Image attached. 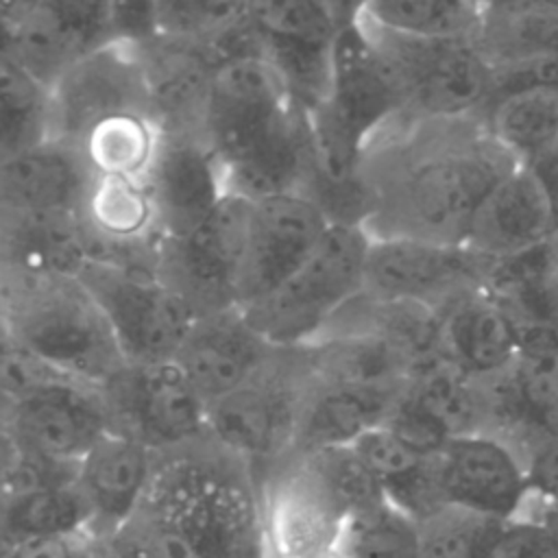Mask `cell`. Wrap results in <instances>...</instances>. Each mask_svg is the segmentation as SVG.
I'll list each match as a JSON object with an SVG mask.
<instances>
[{"label": "cell", "mask_w": 558, "mask_h": 558, "mask_svg": "<svg viewBox=\"0 0 558 558\" xmlns=\"http://www.w3.org/2000/svg\"><path fill=\"white\" fill-rule=\"evenodd\" d=\"M159 137L161 129L148 113H122L100 122L81 146L100 177L144 179Z\"/></svg>", "instance_id": "cell-34"}, {"label": "cell", "mask_w": 558, "mask_h": 558, "mask_svg": "<svg viewBox=\"0 0 558 558\" xmlns=\"http://www.w3.org/2000/svg\"><path fill=\"white\" fill-rule=\"evenodd\" d=\"M109 41L111 0H39L22 22L4 28L2 52L52 87L68 68Z\"/></svg>", "instance_id": "cell-18"}, {"label": "cell", "mask_w": 558, "mask_h": 558, "mask_svg": "<svg viewBox=\"0 0 558 558\" xmlns=\"http://www.w3.org/2000/svg\"><path fill=\"white\" fill-rule=\"evenodd\" d=\"M124 532L150 558H270L259 480L211 436L159 453Z\"/></svg>", "instance_id": "cell-2"}, {"label": "cell", "mask_w": 558, "mask_h": 558, "mask_svg": "<svg viewBox=\"0 0 558 558\" xmlns=\"http://www.w3.org/2000/svg\"><path fill=\"white\" fill-rule=\"evenodd\" d=\"M525 466L530 490L558 506V432L534 449Z\"/></svg>", "instance_id": "cell-43"}, {"label": "cell", "mask_w": 558, "mask_h": 558, "mask_svg": "<svg viewBox=\"0 0 558 558\" xmlns=\"http://www.w3.org/2000/svg\"><path fill=\"white\" fill-rule=\"evenodd\" d=\"M2 281L33 283L78 277L92 259L81 214L0 211Z\"/></svg>", "instance_id": "cell-23"}, {"label": "cell", "mask_w": 558, "mask_h": 558, "mask_svg": "<svg viewBox=\"0 0 558 558\" xmlns=\"http://www.w3.org/2000/svg\"><path fill=\"white\" fill-rule=\"evenodd\" d=\"M39 0H2V26L11 28L22 22Z\"/></svg>", "instance_id": "cell-44"}, {"label": "cell", "mask_w": 558, "mask_h": 558, "mask_svg": "<svg viewBox=\"0 0 558 558\" xmlns=\"http://www.w3.org/2000/svg\"><path fill=\"white\" fill-rule=\"evenodd\" d=\"M551 246H554V253H556V262H558V227H556V231H554V235H551Z\"/></svg>", "instance_id": "cell-47"}, {"label": "cell", "mask_w": 558, "mask_h": 558, "mask_svg": "<svg viewBox=\"0 0 558 558\" xmlns=\"http://www.w3.org/2000/svg\"><path fill=\"white\" fill-rule=\"evenodd\" d=\"M432 469L442 506L506 521L519 517L530 495L527 466L488 429L451 436L432 453Z\"/></svg>", "instance_id": "cell-15"}, {"label": "cell", "mask_w": 558, "mask_h": 558, "mask_svg": "<svg viewBox=\"0 0 558 558\" xmlns=\"http://www.w3.org/2000/svg\"><path fill=\"white\" fill-rule=\"evenodd\" d=\"M336 549L344 558H421V521L384 497L344 521Z\"/></svg>", "instance_id": "cell-33"}, {"label": "cell", "mask_w": 558, "mask_h": 558, "mask_svg": "<svg viewBox=\"0 0 558 558\" xmlns=\"http://www.w3.org/2000/svg\"><path fill=\"white\" fill-rule=\"evenodd\" d=\"M482 118L519 163H532L558 142V89L532 85L499 94Z\"/></svg>", "instance_id": "cell-30"}, {"label": "cell", "mask_w": 558, "mask_h": 558, "mask_svg": "<svg viewBox=\"0 0 558 558\" xmlns=\"http://www.w3.org/2000/svg\"><path fill=\"white\" fill-rule=\"evenodd\" d=\"M102 392L113 429L159 453L209 436V403L174 357L129 362Z\"/></svg>", "instance_id": "cell-10"}, {"label": "cell", "mask_w": 558, "mask_h": 558, "mask_svg": "<svg viewBox=\"0 0 558 558\" xmlns=\"http://www.w3.org/2000/svg\"><path fill=\"white\" fill-rule=\"evenodd\" d=\"M52 89L22 63L0 59V159L50 137Z\"/></svg>", "instance_id": "cell-32"}, {"label": "cell", "mask_w": 558, "mask_h": 558, "mask_svg": "<svg viewBox=\"0 0 558 558\" xmlns=\"http://www.w3.org/2000/svg\"><path fill=\"white\" fill-rule=\"evenodd\" d=\"M547 521H549V523L554 525V530L558 532V514H554V517H551V519H547Z\"/></svg>", "instance_id": "cell-48"}, {"label": "cell", "mask_w": 558, "mask_h": 558, "mask_svg": "<svg viewBox=\"0 0 558 558\" xmlns=\"http://www.w3.org/2000/svg\"><path fill=\"white\" fill-rule=\"evenodd\" d=\"M248 17V0H157L161 35L211 44L231 26Z\"/></svg>", "instance_id": "cell-38"}, {"label": "cell", "mask_w": 558, "mask_h": 558, "mask_svg": "<svg viewBox=\"0 0 558 558\" xmlns=\"http://www.w3.org/2000/svg\"><path fill=\"white\" fill-rule=\"evenodd\" d=\"M275 351L277 347L248 323L240 307H227L201 314L174 360L211 405L251 379Z\"/></svg>", "instance_id": "cell-22"}, {"label": "cell", "mask_w": 558, "mask_h": 558, "mask_svg": "<svg viewBox=\"0 0 558 558\" xmlns=\"http://www.w3.org/2000/svg\"><path fill=\"white\" fill-rule=\"evenodd\" d=\"M351 447L388 501L418 521L442 508L432 453L405 442L386 425L368 429Z\"/></svg>", "instance_id": "cell-29"}, {"label": "cell", "mask_w": 558, "mask_h": 558, "mask_svg": "<svg viewBox=\"0 0 558 558\" xmlns=\"http://www.w3.org/2000/svg\"><path fill=\"white\" fill-rule=\"evenodd\" d=\"M92 514L76 484L2 495V545L35 536L89 532Z\"/></svg>", "instance_id": "cell-31"}, {"label": "cell", "mask_w": 558, "mask_h": 558, "mask_svg": "<svg viewBox=\"0 0 558 558\" xmlns=\"http://www.w3.org/2000/svg\"><path fill=\"white\" fill-rule=\"evenodd\" d=\"M98 177L81 144L48 137L0 159V211L81 214Z\"/></svg>", "instance_id": "cell-21"}, {"label": "cell", "mask_w": 558, "mask_h": 558, "mask_svg": "<svg viewBox=\"0 0 558 558\" xmlns=\"http://www.w3.org/2000/svg\"><path fill=\"white\" fill-rule=\"evenodd\" d=\"M517 163L482 116L401 113L362 150L364 229L371 238L464 244L484 196Z\"/></svg>", "instance_id": "cell-1"}, {"label": "cell", "mask_w": 558, "mask_h": 558, "mask_svg": "<svg viewBox=\"0 0 558 558\" xmlns=\"http://www.w3.org/2000/svg\"><path fill=\"white\" fill-rule=\"evenodd\" d=\"M2 338L100 388L129 364L102 307L78 277L2 281Z\"/></svg>", "instance_id": "cell-4"}, {"label": "cell", "mask_w": 558, "mask_h": 558, "mask_svg": "<svg viewBox=\"0 0 558 558\" xmlns=\"http://www.w3.org/2000/svg\"><path fill=\"white\" fill-rule=\"evenodd\" d=\"M471 4V9L477 13V17L482 13H488L493 9H499V7H506V4H512V2H519V0H466Z\"/></svg>", "instance_id": "cell-45"}, {"label": "cell", "mask_w": 558, "mask_h": 558, "mask_svg": "<svg viewBox=\"0 0 558 558\" xmlns=\"http://www.w3.org/2000/svg\"><path fill=\"white\" fill-rule=\"evenodd\" d=\"M329 225L323 209L301 192L253 201L238 307L264 299L299 270Z\"/></svg>", "instance_id": "cell-17"}, {"label": "cell", "mask_w": 558, "mask_h": 558, "mask_svg": "<svg viewBox=\"0 0 558 558\" xmlns=\"http://www.w3.org/2000/svg\"><path fill=\"white\" fill-rule=\"evenodd\" d=\"M78 464L61 460L4 436L2 447V495L76 484Z\"/></svg>", "instance_id": "cell-39"}, {"label": "cell", "mask_w": 558, "mask_h": 558, "mask_svg": "<svg viewBox=\"0 0 558 558\" xmlns=\"http://www.w3.org/2000/svg\"><path fill=\"white\" fill-rule=\"evenodd\" d=\"M371 240L364 225L331 222L299 270L240 310L277 349L312 344L327 323L364 292Z\"/></svg>", "instance_id": "cell-5"}, {"label": "cell", "mask_w": 558, "mask_h": 558, "mask_svg": "<svg viewBox=\"0 0 558 558\" xmlns=\"http://www.w3.org/2000/svg\"><path fill=\"white\" fill-rule=\"evenodd\" d=\"M556 148H558V142H556Z\"/></svg>", "instance_id": "cell-50"}, {"label": "cell", "mask_w": 558, "mask_h": 558, "mask_svg": "<svg viewBox=\"0 0 558 558\" xmlns=\"http://www.w3.org/2000/svg\"><path fill=\"white\" fill-rule=\"evenodd\" d=\"M488 558H558V532L549 521L506 519L497 527Z\"/></svg>", "instance_id": "cell-40"}, {"label": "cell", "mask_w": 558, "mask_h": 558, "mask_svg": "<svg viewBox=\"0 0 558 558\" xmlns=\"http://www.w3.org/2000/svg\"><path fill=\"white\" fill-rule=\"evenodd\" d=\"M395 70L405 111L418 118L482 116L495 81V65L471 35L423 37L353 17Z\"/></svg>", "instance_id": "cell-7"}, {"label": "cell", "mask_w": 558, "mask_h": 558, "mask_svg": "<svg viewBox=\"0 0 558 558\" xmlns=\"http://www.w3.org/2000/svg\"><path fill=\"white\" fill-rule=\"evenodd\" d=\"M543 2H547V4H551V7H558V0H543Z\"/></svg>", "instance_id": "cell-49"}, {"label": "cell", "mask_w": 558, "mask_h": 558, "mask_svg": "<svg viewBox=\"0 0 558 558\" xmlns=\"http://www.w3.org/2000/svg\"><path fill=\"white\" fill-rule=\"evenodd\" d=\"M397 395L392 390L318 379L312 373L292 453L353 445L368 429L384 425Z\"/></svg>", "instance_id": "cell-28"}, {"label": "cell", "mask_w": 558, "mask_h": 558, "mask_svg": "<svg viewBox=\"0 0 558 558\" xmlns=\"http://www.w3.org/2000/svg\"><path fill=\"white\" fill-rule=\"evenodd\" d=\"M318 379L399 392L423 362L397 340L366 327H327L301 347Z\"/></svg>", "instance_id": "cell-27"}, {"label": "cell", "mask_w": 558, "mask_h": 558, "mask_svg": "<svg viewBox=\"0 0 558 558\" xmlns=\"http://www.w3.org/2000/svg\"><path fill=\"white\" fill-rule=\"evenodd\" d=\"M150 116L161 131H198L216 74L205 46L157 33L137 44Z\"/></svg>", "instance_id": "cell-26"}, {"label": "cell", "mask_w": 558, "mask_h": 558, "mask_svg": "<svg viewBox=\"0 0 558 558\" xmlns=\"http://www.w3.org/2000/svg\"><path fill=\"white\" fill-rule=\"evenodd\" d=\"M159 451L120 429L107 432L81 460L76 486L83 493L96 541L120 534L140 512L157 469Z\"/></svg>", "instance_id": "cell-20"}, {"label": "cell", "mask_w": 558, "mask_h": 558, "mask_svg": "<svg viewBox=\"0 0 558 558\" xmlns=\"http://www.w3.org/2000/svg\"><path fill=\"white\" fill-rule=\"evenodd\" d=\"M355 17L423 37L473 35L477 13L466 0H364Z\"/></svg>", "instance_id": "cell-35"}, {"label": "cell", "mask_w": 558, "mask_h": 558, "mask_svg": "<svg viewBox=\"0 0 558 558\" xmlns=\"http://www.w3.org/2000/svg\"><path fill=\"white\" fill-rule=\"evenodd\" d=\"M2 558H98V541L89 532L35 536L4 543Z\"/></svg>", "instance_id": "cell-41"}, {"label": "cell", "mask_w": 558, "mask_h": 558, "mask_svg": "<svg viewBox=\"0 0 558 558\" xmlns=\"http://www.w3.org/2000/svg\"><path fill=\"white\" fill-rule=\"evenodd\" d=\"M488 416L484 384L434 357L399 390L384 425L416 449L434 453L451 436L486 429Z\"/></svg>", "instance_id": "cell-16"}, {"label": "cell", "mask_w": 558, "mask_h": 558, "mask_svg": "<svg viewBox=\"0 0 558 558\" xmlns=\"http://www.w3.org/2000/svg\"><path fill=\"white\" fill-rule=\"evenodd\" d=\"M270 558H314L338 545L344 521L384 499L351 445L294 451L262 480Z\"/></svg>", "instance_id": "cell-3"}, {"label": "cell", "mask_w": 558, "mask_h": 558, "mask_svg": "<svg viewBox=\"0 0 558 558\" xmlns=\"http://www.w3.org/2000/svg\"><path fill=\"white\" fill-rule=\"evenodd\" d=\"M310 381L305 351L277 349L251 379L209 405V436L262 480L294 449Z\"/></svg>", "instance_id": "cell-6"}, {"label": "cell", "mask_w": 558, "mask_h": 558, "mask_svg": "<svg viewBox=\"0 0 558 558\" xmlns=\"http://www.w3.org/2000/svg\"><path fill=\"white\" fill-rule=\"evenodd\" d=\"M314 558H344L338 549H331V551H325V554H318V556H314Z\"/></svg>", "instance_id": "cell-46"}, {"label": "cell", "mask_w": 558, "mask_h": 558, "mask_svg": "<svg viewBox=\"0 0 558 558\" xmlns=\"http://www.w3.org/2000/svg\"><path fill=\"white\" fill-rule=\"evenodd\" d=\"M144 183L161 238L190 233L227 194L222 163L198 131H161Z\"/></svg>", "instance_id": "cell-19"}, {"label": "cell", "mask_w": 558, "mask_h": 558, "mask_svg": "<svg viewBox=\"0 0 558 558\" xmlns=\"http://www.w3.org/2000/svg\"><path fill=\"white\" fill-rule=\"evenodd\" d=\"M501 519L442 506L421 521V558H488Z\"/></svg>", "instance_id": "cell-37"}, {"label": "cell", "mask_w": 558, "mask_h": 558, "mask_svg": "<svg viewBox=\"0 0 558 558\" xmlns=\"http://www.w3.org/2000/svg\"><path fill=\"white\" fill-rule=\"evenodd\" d=\"M488 270L490 259L464 244L373 238L366 257L364 294L440 310L449 301L484 288Z\"/></svg>", "instance_id": "cell-13"}, {"label": "cell", "mask_w": 558, "mask_h": 558, "mask_svg": "<svg viewBox=\"0 0 558 558\" xmlns=\"http://www.w3.org/2000/svg\"><path fill=\"white\" fill-rule=\"evenodd\" d=\"M558 227L554 205L527 163L506 172L477 207L464 246L499 259L547 242Z\"/></svg>", "instance_id": "cell-24"}, {"label": "cell", "mask_w": 558, "mask_h": 558, "mask_svg": "<svg viewBox=\"0 0 558 558\" xmlns=\"http://www.w3.org/2000/svg\"><path fill=\"white\" fill-rule=\"evenodd\" d=\"M253 201L225 194L216 209L190 233L161 238L155 268L196 314L238 307Z\"/></svg>", "instance_id": "cell-9"}, {"label": "cell", "mask_w": 558, "mask_h": 558, "mask_svg": "<svg viewBox=\"0 0 558 558\" xmlns=\"http://www.w3.org/2000/svg\"><path fill=\"white\" fill-rule=\"evenodd\" d=\"M113 41L144 44L159 33L157 0H111Z\"/></svg>", "instance_id": "cell-42"}, {"label": "cell", "mask_w": 558, "mask_h": 558, "mask_svg": "<svg viewBox=\"0 0 558 558\" xmlns=\"http://www.w3.org/2000/svg\"><path fill=\"white\" fill-rule=\"evenodd\" d=\"M248 15L264 39L333 44L342 26L327 0H248Z\"/></svg>", "instance_id": "cell-36"}, {"label": "cell", "mask_w": 558, "mask_h": 558, "mask_svg": "<svg viewBox=\"0 0 558 558\" xmlns=\"http://www.w3.org/2000/svg\"><path fill=\"white\" fill-rule=\"evenodd\" d=\"M50 89V137L74 144H83V140L109 118L122 113L150 116L137 44L109 41L96 48L68 68Z\"/></svg>", "instance_id": "cell-14"}, {"label": "cell", "mask_w": 558, "mask_h": 558, "mask_svg": "<svg viewBox=\"0 0 558 558\" xmlns=\"http://www.w3.org/2000/svg\"><path fill=\"white\" fill-rule=\"evenodd\" d=\"M299 109L266 57L231 59L216 68L201 135L227 166L277 133Z\"/></svg>", "instance_id": "cell-12"}, {"label": "cell", "mask_w": 558, "mask_h": 558, "mask_svg": "<svg viewBox=\"0 0 558 558\" xmlns=\"http://www.w3.org/2000/svg\"><path fill=\"white\" fill-rule=\"evenodd\" d=\"M78 279L102 307L129 362L174 357L198 318L155 264L89 259Z\"/></svg>", "instance_id": "cell-8"}, {"label": "cell", "mask_w": 558, "mask_h": 558, "mask_svg": "<svg viewBox=\"0 0 558 558\" xmlns=\"http://www.w3.org/2000/svg\"><path fill=\"white\" fill-rule=\"evenodd\" d=\"M111 429L102 388L61 373L2 397V436L61 460L81 462Z\"/></svg>", "instance_id": "cell-11"}, {"label": "cell", "mask_w": 558, "mask_h": 558, "mask_svg": "<svg viewBox=\"0 0 558 558\" xmlns=\"http://www.w3.org/2000/svg\"><path fill=\"white\" fill-rule=\"evenodd\" d=\"M438 357L477 381L508 373L519 357V329L510 312L484 288L438 310Z\"/></svg>", "instance_id": "cell-25"}]
</instances>
